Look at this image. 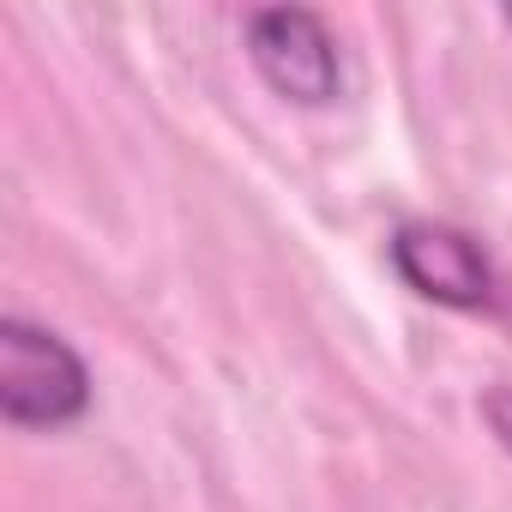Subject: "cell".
Returning a JSON list of instances; mask_svg holds the SVG:
<instances>
[{"label":"cell","instance_id":"obj_1","mask_svg":"<svg viewBox=\"0 0 512 512\" xmlns=\"http://www.w3.org/2000/svg\"><path fill=\"white\" fill-rule=\"evenodd\" d=\"M91 410L85 356L43 320L7 314L0 320V416L25 434L73 428Z\"/></svg>","mask_w":512,"mask_h":512},{"label":"cell","instance_id":"obj_2","mask_svg":"<svg viewBox=\"0 0 512 512\" xmlns=\"http://www.w3.org/2000/svg\"><path fill=\"white\" fill-rule=\"evenodd\" d=\"M386 260L404 278V290H416L434 308L452 314H488L500 308V272L488 260V247L440 217H404L386 241Z\"/></svg>","mask_w":512,"mask_h":512},{"label":"cell","instance_id":"obj_5","mask_svg":"<svg viewBox=\"0 0 512 512\" xmlns=\"http://www.w3.org/2000/svg\"><path fill=\"white\" fill-rule=\"evenodd\" d=\"M506 31H512V7H506Z\"/></svg>","mask_w":512,"mask_h":512},{"label":"cell","instance_id":"obj_3","mask_svg":"<svg viewBox=\"0 0 512 512\" xmlns=\"http://www.w3.org/2000/svg\"><path fill=\"white\" fill-rule=\"evenodd\" d=\"M247 61L284 103L326 109L344 91V49L314 7H260L247 13Z\"/></svg>","mask_w":512,"mask_h":512},{"label":"cell","instance_id":"obj_4","mask_svg":"<svg viewBox=\"0 0 512 512\" xmlns=\"http://www.w3.org/2000/svg\"><path fill=\"white\" fill-rule=\"evenodd\" d=\"M482 422H488V434L500 440V452L512 458V386H488V392H482Z\"/></svg>","mask_w":512,"mask_h":512}]
</instances>
